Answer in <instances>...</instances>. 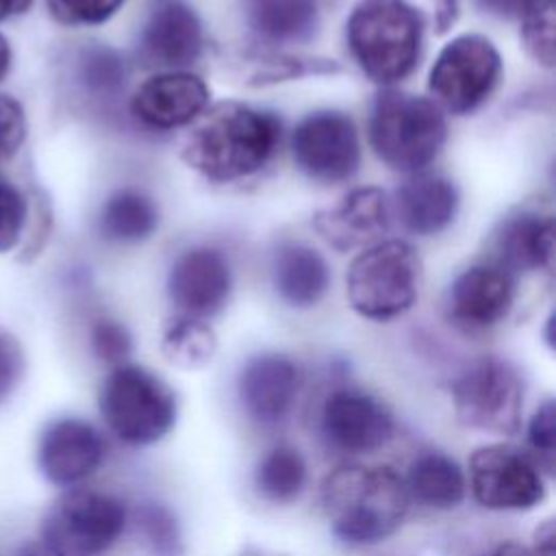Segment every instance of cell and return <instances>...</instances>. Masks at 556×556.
I'll list each match as a JSON object with an SVG mask.
<instances>
[{
    "instance_id": "1",
    "label": "cell",
    "mask_w": 556,
    "mask_h": 556,
    "mask_svg": "<svg viewBox=\"0 0 556 556\" xmlns=\"http://www.w3.org/2000/svg\"><path fill=\"white\" fill-rule=\"evenodd\" d=\"M280 141V119L243 102L226 100L204 111L182 146L189 167L215 182H232L261 172Z\"/></svg>"
},
{
    "instance_id": "2",
    "label": "cell",
    "mask_w": 556,
    "mask_h": 556,
    "mask_svg": "<svg viewBox=\"0 0 556 556\" xmlns=\"http://www.w3.org/2000/svg\"><path fill=\"white\" fill-rule=\"evenodd\" d=\"M404 478L384 465H341L321 482V508L332 534L348 545L389 539L408 510Z\"/></svg>"
},
{
    "instance_id": "3",
    "label": "cell",
    "mask_w": 556,
    "mask_h": 556,
    "mask_svg": "<svg viewBox=\"0 0 556 556\" xmlns=\"http://www.w3.org/2000/svg\"><path fill=\"white\" fill-rule=\"evenodd\" d=\"M352 59L376 83L406 78L421 54L424 17L408 0H361L345 24Z\"/></svg>"
},
{
    "instance_id": "4",
    "label": "cell",
    "mask_w": 556,
    "mask_h": 556,
    "mask_svg": "<svg viewBox=\"0 0 556 556\" xmlns=\"http://www.w3.org/2000/svg\"><path fill=\"white\" fill-rule=\"evenodd\" d=\"M445 132V117L430 98L384 89L371 104L369 143L395 172L426 169L441 152Z\"/></svg>"
},
{
    "instance_id": "5",
    "label": "cell",
    "mask_w": 556,
    "mask_h": 556,
    "mask_svg": "<svg viewBox=\"0 0 556 556\" xmlns=\"http://www.w3.org/2000/svg\"><path fill=\"white\" fill-rule=\"evenodd\" d=\"M98 408L106 428L128 445L161 441L176 421V395L141 365H117L100 387Z\"/></svg>"
},
{
    "instance_id": "6",
    "label": "cell",
    "mask_w": 556,
    "mask_h": 556,
    "mask_svg": "<svg viewBox=\"0 0 556 556\" xmlns=\"http://www.w3.org/2000/svg\"><path fill=\"white\" fill-rule=\"evenodd\" d=\"M419 271L421 263L410 243L402 239L374 243L365 248L348 269V302L365 319H393L413 306Z\"/></svg>"
},
{
    "instance_id": "7",
    "label": "cell",
    "mask_w": 556,
    "mask_h": 556,
    "mask_svg": "<svg viewBox=\"0 0 556 556\" xmlns=\"http://www.w3.org/2000/svg\"><path fill=\"white\" fill-rule=\"evenodd\" d=\"M128 521L119 497L93 489L65 491L41 521L39 543L50 556H104Z\"/></svg>"
},
{
    "instance_id": "8",
    "label": "cell",
    "mask_w": 556,
    "mask_h": 556,
    "mask_svg": "<svg viewBox=\"0 0 556 556\" xmlns=\"http://www.w3.org/2000/svg\"><path fill=\"white\" fill-rule=\"evenodd\" d=\"M452 404L463 426L517 434L523 410L521 376L504 358L480 356L454 378Z\"/></svg>"
},
{
    "instance_id": "9",
    "label": "cell",
    "mask_w": 556,
    "mask_h": 556,
    "mask_svg": "<svg viewBox=\"0 0 556 556\" xmlns=\"http://www.w3.org/2000/svg\"><path fill=\"white\" fill-rule=\"evenodd\" d=\"M502 56L491 39L467 33L447 41L428 76L432 102L450 113L465 115L476 111L497 87Z\"/></svg>"
},
{
    "instance_id": "10",
    "label": "cell",
    "mask_w": 556,
    "mask_h": 556,
    "mask_svg": "<svg viewBox=\"0 0 556 556\" xmlns=\"http://www.w3.org/2000/svg\"><path fill=\"white\" fill-rule=\"evenodd\" d=\"M469 489L491 510H528L545 497L541 467L513 443H489L469 456Z\"/></svg>"
},
{
    "instance_id": "11",
    "label": "cell",
    "mask_w": 556,
    "mask_h": 556,
    "mask_svg": "<svg viewBox=\"0 0 556 556\" xmlns=\"http://www.w3.org/2000/svg\"><path fill=\"white\" fill-rule=\"evenodd\" d=\"M295 165L317 182H343L358 172L361 141L352 117L343 111L308 113L293 130Z\"/></svg>"
},
{
    "instance_id": "12",
    "label": "cell",
    "mask_w": 556,
    "mask_h": 556,
    "mask_svg": "<svg viewBox=\"0 0 556 556\" xmlns=\"http://www.w3.org/2000/svg\"><path fill=\"white\" fill-rule=\"evenodd\" d=\"M106 454L100 430L80 417H59L46 424L37 441L41 476L63 489H74L93 476Z\"/></svg>"
},
{
    "instance_id": "13",
    "label": "cell",
    "mask_w": 556,
    "mask_h": 556,
    "mask_svg": "<svg viewBox=\"0 0 556 556\" xmlns=\"http://www.w3.org/2000/svg\"><path fill=\"white\" fill-rule=\"evenodd\" d=\"M321 437L341 454H369L393 434V417L382 402L356 389L332 391L321 406Z\"/></svg>"
},
{
    "instance_id": "14",
    "label": "cell",
    "mask_w": 556,
    "mask_h": 556,
    "mask_svg": "<svg viewBox=\"0 0 556 556\" xmlns=\"http://www.w3.org/2000/svg\"><path fill=\"white\" fill-rule=\"evenodd\" d=\"M232 291L228 258L215 248L185 250L167 276V293L180 315L206 319L219 313Z\"/></svg>"
},
{
    "instance_id": "15",
    "label": "cell",
    "mask_w": 556,
    "mask_h": 556,
    "mask_svg": "<svg viewBox=\"0 0 556 556\" xmlns=\"http://www.w3.org/2000/svg\"><path fill=\"white\" fill-rule=\"evenodd\" d=\"M208 104L206 83L185 70L146 78L130 98L132 117L154 130H169L198 119Z\"/></svg>"
},
{
    "instance_id": "16",
    "label": "cell",
    "mask_w": 556,
    "mask_h": 556,
    "mask_svg": "<svg viewBox=\"0 0 556 556\" xmlns=\"http://www.w3.org/2000/svg\"><path fill=\"white\" fill-rule=\"evenodd\" d=\"M515 300V282L502 265H473L447 289L445 313L463 330H486L502 321Z\"/></svg>"
},
{
    "instance_id": "17",
    "label": "cell",
    "mask_w": 556,
    "mask_h": 556,
    "mask_svg": "<svg viewBox=\"0 0 556 556\" xmlns=\"http://www.w3.org/2000/svg\"><path fill=\"white\" fill-rule=\"evenodd\" d=\"M237 389L248 417L271 426L291 410L300 389V371L285 354H258L243 365Z\"/></svg>"
},
{
    "instance_id": "18",
    "label": "cell",
    "mask_w": 556,
    "mask_h": 556,
    "mask_svg": "<svg viewBox=\"0 0 556 556\" xmlns=\"http://www.w3.org/2000/svg\"><path fill=\"white\" fill-rule=\"evenodd\" d=\"M202 41L198 13L185 2L167 0L148 17L141 30L139 52L152 65L182 70L200 56Z\"/></svg>"
},
{
    "instance_id": "19",
    "label": "cell",
    "mask_w": 556,
    "mask_h": 556,
    "mask_svg": "<svg viewBox=\"0 0 556 556\" xmlns=\"http://www.w3.org/2000/svg\"><path fill=\"white\" fill-rule=\"evenodd\" d=\"M313 224L332 248L352 250L387 228L389 202L378 187H356L334 208L319 211Z\"/></svg>"
},
{
    "instance_id": "20",
    "label": "cell",
    "mask_w": 556,
    "mask_h": 556,
    "mask_svg": "<svg viewBox=\"0 0 556 556\" xmlns=\"http://www.w3.org/2000/svg\"><path fill=\"white\" fill-rule=\"evenodd\" d=\"M458 189L450 178L417 174L395 191V211L402 226L421 237L445 230L458 211Z\"/></svg>"
},
{
    "instance_id": "21",
    "label": "cell",
    "mask_w": 556,
    "mask_h": 556,
    "mask_svg": "<svg viewBox=\"0 0 556 556\" xmlns=\"http://www.w3.org/2000/svg\"><path fill=\"white\" fill-rule=\"evenodd\" d=\"M271 278L278 295L287 304L306 308L324 298L330 271L317 250L304 243H285L274 256Z\"/></svg>"
},
{
    "instance_id": "22",
    "label": "cell",
    "mask_w": 556,
    "mask_h": 556,
    "mask_svg": "<svg viewBox=\"0 0 556 556\" xmlns=\"http://www.w3.org/2000/svg\"><path fill=\"white\" fill-rule=\"evenodd\" d=\"M502 267L513 269H549L554 261V219L549 215L519 213L506 219L495 237Z\"/></svg>"
},
{
    "instance_id": "23",
    "label": "cell",
    "mask_w": 556,
    "mask_h": 556,
    "mask_svg": "<svg viewBox=\"0 0 556 556\" xmlns=\"http://www.w3.org/2000/svg\"><path fill=\"white\" fill-rule=\"evenodd\" d=\"M404 484L410 500L439 510L458 506L467 489L463 469L441 452L419 454L410 463Z\"/></svg>"
},
{
    "instance_id": "24",
    "label": "cell",
    "mask_w": 556,
    "mask_h": 556,
    "mask_svg": "<svg viewBox=\"0 0 556 556\" xmlns=\"http://www.w3.org/2000/svg\"><path fill=\"white\" fill-rule=\"evenodd\" d=\"M156 224L154 200L137 189L113 191L98 213V232L111 243H139L154 232Z\"/></svg>"
},
{
    "instance_id": "25",
    "label": "cell",
    "mask_w": 556,
    "mask_h": 556,
    "mask_svg": "<svg viewBox=\"0 0 556 556\" xmlns=\"http://www.w3.org/2000/svg\"><path fill=\"white\" fill-rule=\"evenodd\" d=\"M248 24L267 41H300L317 26L319 0H243Z\"/></svg>"
},
{
    "instance_id": "26",
    "label": "cell",
    "mask_w": 556,
    "mask_h": 556,
    "mask_svg": "<svg viewBox=\"0 0 556 556\" xmlns=\"http://www.w3.org/2000/svg\"><path fill=\"white\" fill-rule=\"evenodd\" d=\"M78 89L96 100L115 98L126 85V61L106 43H85L78 48L72 67Z\"/></svg>"
},
{
    "instance_id": "27",
    "label": "cell",
    "mask_w": 556,
    "mask_h": 556,
    "mask_svg": "<svg viewBox=\"0 0 556 556\" xmlns=\"http://www.w3.org/2000/svg\"><path fill=\"white\" fill-rule=\"evenodd\" d=\"M306 482V463L291 445L271 447L256 465L254 484L258 493L276 504L295 500Z\"/></svg>"
},
{
    "instance_id": "28",
    "label": "cell",
    "mask_w": 556,
    "mask_h": 556,
    "mask_svg": "<svg viewBox=\"0 0 556 556\" xmlns=\"http://www.w3.org/2000/svg\"><path fill=\"white\" fill-rule=\"evenodd\" d=\"M217 350V339L204 319L178 315L165 326L161 339L163 356L182 369L206 365Z\"/></svg>"
},
{
    "instance_id": "29",
    "label": "cell",
    "mask_w": 556,
    "mask_h": 556,
    "mask_svg": "<svg viewBox=\"0 0 556 556\" xmlns=\"http://www.w3.org/2000/svg\"><path fill=\"white\" fill-rule=\"evenodd\" d=\"M137 530L152 556H182L180 526L163 504H143L137 510Z\"/></svg>"
},
{
    "instance_id": "30",
    "label": "cell",
    "mask_w": 556,
    "mask_h": 556,
    "mask_svg": "<svg viewBox=\"0 0 556 556\" xmlns=\"http://www.w3.org/2000/svg\"><path fill=\"white\" fill-rule=\"evenodd\" d=\"M554 0H532L521 11V39L528 54L545 65H554V26H556V9Z\"/></svg>"
},
{
    "instance_id": "31",
    "label": "cell",
    "mask_w": 556,
    "mask_h": 556,
    "mask_svg": "<svg viewBox=\"0 0 556 556\" xmlns=\"http://www.w3.org/2000/svg\"><path fill=\"white\" fill-rule=\"evenodd\" d=\"M28 198L7 176L0 174V254L13 252L28 230Z\"/></svg>"
},
{
    "instance_id": "32",
    "label": "cell",
    "mask_w": 556,
    "mask_h": 556,
    "mask_svg": "<svg viewBox=\"0 0 556 556\" xmlns=\"http://www.w3.org/2000/svg\"><path fill=\"white\" fill-rule=\"evenodd\" d=\"M50 17L67 28H91L109 22L126 0H43Z\"/></svg>"
},
{
    "instance_id": "33",
    "label": "cell",
    "mask_w": 556,
    "mask_h": 556,
    "mask_svg": "<svg viewBox=\"0 0 556 556\" xmlns=\"http://www.w3.org/2000/svg\"><path fill=\"white\" fill-rule=\"evenodd\" d=\"M89 345L98 361H102L111 367H117V365H124L126 358L130 356L132 339L124 324L102 317L91 324Z\"/></svg>"
},
{
    "instance_id": "34",
    "label": "cell",
    "mask_w": 556,
    "mask_h": 556,
    "mask_svg": "<svg viewBox=\"0 0 556 556\" xmlns=\"http://www.w3.org/2000/svg\"><path fill=\"white\" fill-rule=\"evenodd\" d=\"M530 456L541 469L554 473L556 463V406L554 400H545L532 415L528 424Z\"/></svg>"
},
{
    "instance_id": "35",
    "label": "cell",
    "mask_w": 556,
    "mask_h": 556,
    "mask_svg": "<svg viewBox=\"0 0 556 556\" xmlns=\"http://www.w3.org/2000/svg\"><path fill=\"white\" fill-rule=\"evenodd\" d=\"M28 135V117L24 104L0 91V165L11 161L24 146Z\"/></svg>"
},
{
    "instance_id": "36",
    "label": "cell",
    "mask_w": 556,
    "mask_h": 556,
    "mask_svg": "<svg viewBox=\"0 0 556 556\" xmlns=\"http://www.w3.org/2000/svg\"><path fill=\"white\" fill-rule=\"evenodd\" d=\"M24 367L26 361L20 341L13 334L0 330V402H4L15 391L24 376Z\"/></svg>"
},
{
    "instance_id": "37",
    "label": "cell",
    "mask_w": 556,
    "mask_h": 556,
    "mask_svg": "<svg viewBox=\"0 0 556 556\" xmlns=\"http://www.w3.org/2000/svg\"><path fill=\"white\" fill-rule=\"evenodd\" d=\"M434 2V30L439 35L447 33L458 17V0H432Z\"/></svg>"
},
{
    "instance_id": "38",
    "label": "cell",
    "mask_w": 556,
    "mask_h": 556,
    "mask_svg": "<svg viewBox=\"0 0 556 556\" xmlns=\"http://www.w3.org/2000/svg\"><path fill=\"white\" fill-rule=\"evenodd\" d=\"M532 0H478L480 9H484L486 13L500 15V17H519L521 11L530 4Z\"/></svg>"
},
{
    "instance_id": "39",
    "label": "cell",
    "mask_w": 556,
    "mask_h": 556,
    "mask_svg": "<svg viewBox=\"0 0 556 556\" xmlns=\"http://www.w3.org/2000/svg\"><path fill=\"white\" fill-rule=\"evenodd\" d=\"M556 532H554V521L547 519L543 526L536 528L534 532V547L532 554L534 556H556Z\"/></svg>"
},
{
    "instance_id": "40",
    "label": "cell",
    "mask_w": 556,
    "mask_h": 556,
    "mask_svg": "<svg viewBox=\"0 0 556 556\" xmlns=\"http://www.w3.org/2000/svg\"><path fill=\"white\" fill-rule=\"evenodd\" d=\"M35 0H0V24L30 11Z\"/></svg>"
},
{
    "instance_id": "41",
    "label": "cell",
    "mask_w": 556,
    "mask_h": 556,
    "mask_svg": "<svg viewBox=\"0 0 556 556\" xmlns=\"http://www.w3.org/2000/svg\"><path fill=\"white\" fill-rule=\"evenodd\" d=\"M13 70V46L9 37L0 30V83L11 74Z\"/></svg>"
},
{
    "instance_id": "42",
    "label": "cell",
    "mask_w": 556,
    "mask_h": 556,
    "mask_svg": "<svg viewBox=\"0 0 556 556\" xmlns=\"http://www.w3.org/2000/svg\"><path fill=\"white\" fill-rule=\"evenodd\" d=\"M486 556H534L530 547L521 545V543H502L497 545L493 552H489Z\"/></svg>"
},
{
    "instance_id": "43",
    "label": "cell",
    "mask_w": 556,
    "mask_h": 556,
    "mask_svg": "<svg viewBox=\"0 0 556 556\" xmlns=\"http://www.w3.org/2000/svg\"><path fill=\"white\" fill-rule=\"evenodd\" d=\"M17 556H50V554L41 543H28L17 552Z\"/></svg>"
}]
</instances>
